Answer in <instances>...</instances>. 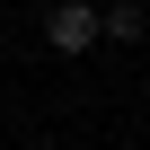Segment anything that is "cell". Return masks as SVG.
<instances>
[{
    "label": "cell",
    "mask_w": 150,
    "mask_h": 150,
    "mask_svg": "<svg viewBox=\"0 0 150 150\" xmlns=\"http://www.w3.org/2000/svg\"><path fill=\"white\" fill-rule=\"evenodd\" d=\"M150 35V9H141V0H106V9H97V44H141Z\"/></svg>",
    "instance_id": "2"
},
{
    "label": "cell",
    "mask_w": 150,
    "mask_h": 150,
    "mask_svg": "<svg viewBox=\"0 0 150 150\" xmlns=\"http://www.w3.org/2000/svg\"><path fill=\"white\" fill-rule=\"evenodd\" d=\"M44 44L53 53H88L97 44V0H53L44 9Z\"/></svg>",
    "instance_id": "1"
}]
</instances>
